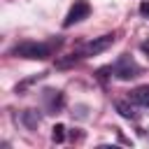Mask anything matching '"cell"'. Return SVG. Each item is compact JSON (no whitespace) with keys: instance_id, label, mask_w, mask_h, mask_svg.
Returning <instances> with one entry per match:
<instances>
[{"instance_id":"6da1fadb","label":"cell","mask_w":149,"mask_h":149,"mask_svg":"<svg viewBox=\"0 0 149 149\" xmlns=\"http://www.w3.org/2000/svg\"><path fill=\"white\" fill-rule=\"evenodd\" d=\"M54 51V44H44V42H19L12 47V56L16 58H28V61H44L49 58Z\"/></svg>"},{"instance_id":"7a4b0ae2","label":"cell","mask_w":149,"mask_h":149,"mask_svg":"<svg viewBox=\"0 0 149 149\" xmlns=\"http://www.w3.org/2000/svg\"><path fill=\"white\" fill-rule=\"evenodd\" d=\"M109 72L116 77V79H121V81H128V79H135L140 72H142V68L137 65V61L133 58V56H128V54H121L112 65H109Z\"/></svg>"},{"instance_id":"3957f363","label":"cell","mask_w":149,"mask_h":149,"mask_svg":"<svg viewBox=\"0 0 149 149\" xmlns=\"http://www.w3.org/2000/svg\"><path fill=\"white\" fill-rule=\"evenodd\" d=\"M88 14H91V5H88V0H74V5L70 7V12H68L65 19H63V28H70V26L84 21Z\"/></svg>"},{"instance_id":"277c9868","label":"cell","mask_w":149,"mask_h":149,"mask_svg":"<svg viewBox=\"0 0 149 149\" xmlns=\"http://www.w3.org/2000/svg\"><path fill=\"white\" fill-rule=\"evenodd\" d=\"M114 40H116V35L114 33H105V35H100V37H93L86 47H84V58L86 56H95V54H100V51H105V49H109L112 44H114Z\"/></svg>"},{"instance_id":"5b68a950","label":"cell","mask_w":149,"mask_h":149,"mask_svg":"<svg viewBox=\"0 0 149 149\" xmlns=\"http://www.w3.org/2000/svg\"><path fill=\"white\" fill-rule=\"evenodd\" d=\"M42 100H44V109H47V114H56V112H61V109H63V105H65L63 93H61V91H56V88H44Z\"/></svg>"},{"instance_id":"8992f818","label":"cell","mask_w":149,"mask_h":149,"mask_svg":"<svg viewBox=\"0 0 149 149\" xmlns=\"http://www.w3.org/2000/svg\"><path fill=\"white\" fill-rule=\"evenodd\" d=\"M40 121H42V114H40L37 109H23V112H21V123H23L28 130H35V128L40 126Z\"/></svg>"},{"instance_id":"52a82bcc","label":"cell","mask_w":149,"mask_h":149,"mask_svg":"<svg viewBox=\"0 0 149 149\" xmlns=\"http://www.w3.org/2000/svg\"><path fill=\"white\" fill-rule=\"evenodd\" d=\"M133 100H135L137 105H142V107H149V84L137 86V88L133 91Z\"/></svg>"},{"instance_id":"ba28073f","label":"cell","mask_w":149,"mask_h":149,"mask_svg":"<svg viewBox=\"0 0 149 149\" xmlns=\"http://www.w3.org/2000/svg\"><path fill=\"white\" fill-rule=\"evenodd\" d=\"M116 112H119L123 119H130V121H135V119H137V112H135L128 102H123V100H119V102H116Z\"/></svg>"},{"instance_id":"9c48e42d","label":"cell","mask_w":149,"mask_h":149,"mask_svg":"<svg viewBox=\"0 0 149 149\" xmlns=\"http://www.w3.org/2000/svg\"><path fill=\"white\" fill-rule=\"evenodd\" d=\"M42 77H47V72H40V74H35V77H30V79H23L21 84H16V93H21V91H26L30 84H35V81H40Z\"/></svg>"},{"instance_id":"30bf717a","label":"cell","mask_w":149,"mask_h":149,"mask_svg":"<svg viewBox=\"0 0 149 149\" xmlns=\"http://www.w3.org/2000/svg\"><path fill=\"white\" fill-rule=\"evenodd\" d=\"M51 130H54V133H51V140L61 144V142L65 140V126H63V123H56V126H54Z\"/></svg>"},{"instance_id":"8fae6325","label":"cell","mask_w":149,"mask_h":149,"mask_svg":"<svg viewBox=\"0 0 149 149\" xmlns=\"http://www.w3.org/2000/svg\"><path fill=\"white\" fill-rule=\"evenodd\" d=\"M140 14H142L144 19H149V0H144V2L140 5Z\"/></svg>"},{"instance_id":"7c38bea8","label":"cell","mask_w":149,"mask_h":149,"mask_svg":"<svg viewBox=\"0 0 149 149\" xmlns=\"http://www.w3.org/2000/svg\"><path fill=\"white\" fill-rule=\"evenodd\" d=\"M140 49H142V51H144V54H147V56H149V40H144V42H142V44H140Z\"/></svg>"}]
</instances>
